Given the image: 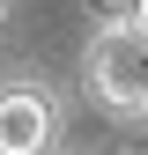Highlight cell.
Here are the masks:
<instances>
[{
	"label": "cell",
	"instance_id": "cell-2",
	"mask_svg": "<svg viewBox=\"0 0 148 155\" xmlns=\"http://www.w3.org/2000/svg\"><path fill=\"white\" fill-rule=\"evenodd\" d=\"M52 140V104L37 89H0V155H45Z\"/></svg>",
	"mask_w": 148,
	"mask_h": 155
},
{
	"label": "cell",
	"instance_id": "cell-3",
	"mask_svg": "<svg viewBox=\"0 0 148 155\" xmlns=\"http://www.w3.org/2000/svg\"><path fill=\"white\" fill-rule=\"evenodd\" d=\"M133 30H141V37H148V0H133Z\"/></svg>",
	"mask_w": 148,
	"mask_h": 155
},
{
	"label": "cell",
	"instance_id": "cell-4",
	"mask_svg": "<svg viewBox=\"0 0 148 155\" xmlns=\"http://www.w3.org/2000/svg\"><path fill=\"white\" fill-rule=\"evenodd\" d=\"M96 8H126V0H96Z\"/></svg>",
	"mask_w": 148,
	"mask_h": 155
},
{
	"label": "cell",
	"instance_id": "cell-1",
	"mask_svg": "<svg viewBox=\"0 0 148 155\" xmlns=\"http://www.w3.org/2000/svg\"><path fill=\"white\" fill-rule=\"evenodd\" d=\"M89 89L111 111H148V37L133 22H111L89 45Z\"/></svg>",
	"mask_w": 148,
	"mask_h": 155
}]
</instances>
